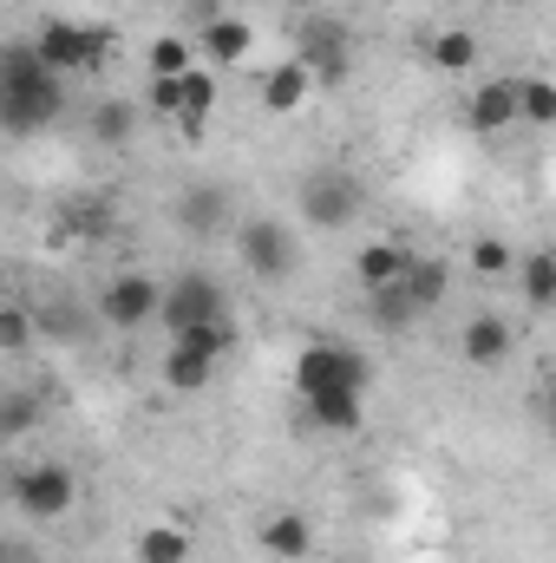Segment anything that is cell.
I'll return each instance as SVG.
<instances>
[{"mask_svg":"<svg viewBox=\"0 0 556 563\" xmlns=\"http://www.w3.org/2000/svg\"><path fill=\"white\" fill-rule=\"evenodd\" d=\"M465 125H471L478 139H498V132H511V125H518V73H504V79H485V86L471 92V106H465Z\"/></svg>","mask_w":556,"mask_h":563,"instance_id":"cell-11","label":"cell"},{"mask_svg":"<svg viewBox=\"0 0 556 563\" xmlns=\"http://www.w3.org/2000/svg\"><path fill=\"white\" fill-rule=\"evenodd\" d=\"M471 269H478L485 282L511 276V269H518V250H511L504 236H478V243H471Z\"/></svg>","mask_w":556,"mask_h":563,"instance_id":"cell-29","label":"cell"},{"mask_svg":"<svg viewBox=\"0 0 556 563\" xmlns=\"http://www.w3.org/2000/svg\"><path fill=\"white\" fill-rule=\"evenodd\" d=\"M360 400H367V394H347V387L314 394V400H301V426H314V432H360V420H367Z\"/></svg>","mask_w":556,"mask_h":563,"instance_id":"cell-14","label":"cell"},{"mask_svg":"<svg viewBox=\"0 0 556 563\" xmlns=\"http://www.w3.org/2000/svg\"><path fill=\"white\" fill-rule=\"evenodd\" d=\"M66 112V79L33 59L26 40L0 46V132L7 139H40Z\"/></svg>","mask_w":556,"mask_h":563,"instance_id":"cell-1","label":"cell"},{"mask_svg":"<svg viewBox=\"0 0 556 563\" xmlns=\"http://www.w3.org/2000/svg\"><path fill=\"white\" fill-rule=\"evenodd\" d=\"M518 282H524V301H531V308L544 314V308L556 301V256H551V250L524 256V263H518Z\"/></svg>","mask_w":556,"mask_h":563,"instance_id":"cell-28","label":"cell"},{"mask_svg":"<svg viewBox=\"0 0 556 563\" xmlns=\"http://www.w3.org/2000/svg\"><path fill=\"white\" fill-rule=\"evenodd\" d=\"M138 106L132 99H99L92 112H86V132H92V144H105V151H119V144L138 139Z\"/></svg>","mask_w":556,"mask_h":563,"instance_id":"cell-19","label":"cell"},{"mask_svg":"<svg viewBox=\"0 0 556 563\" xmlns=\"http://www.w3.org/2000/svg\"><path fill=\"white\" fill-rule=\"evenodd\" d=\"M432 66H438V73H471V66H478V33L445 26V33L432 40Z\"/></svg>","mask_w":556,"mask_h":563,"instance_id":"cell-27","label":"cell"},{"mask_svg":"<svg viewBox=\"0 0 556 563\" xmlns=\"http://www.w3.org/2000/svg\"><path fill=\"white\" fill-rule=\"evenodd\" d=\"M157 295H164V282L144 276V269H125V276L105 282V295H99V314H105V328H144V321H157Z\"/></svg>","mask_w":556,"mask_h":563,"instance_id":"cell-9","label":"cell"},{"mask_svg":"<svg viewBox=\"0 0 556 563\" xmlns=\"http://www.w3.org/2000/svg\"><path fill=\"white\" fill-rule=\"evenodd\" d=\"M308 92H314V79H308L294 59H281V66L263 73V106H269V112H301V106H308Z\"/></svg>","mask_w":556,"mask_h":563,"instance_id":"cell-20","label":"cell"},{"mask_svg":"<svg viewBox=\"0 0 556 563\" xmlns=\"http://www.w3.org/2000/svg\"><path fill=\"white\" fill-rule=\"evenodd\" d=\"M249 46H256V26L236 20V13H216V20H203V33H197V53H203L210 66H243Z\"/></svg>","mask_w":556,"mask_h":563,"instance_id":"cell-12","label":"cell"},{"mask_svg":"<svg viewBox=\"0 0 556 563\" xmlns=\"http://www.w3.org/2000/svg\"><path fill=\"white\" fill-rule=\"evenodd\" d=\"M294 210H301L308 230H347V223L360 217V184H354V170H341V164L308 170L301 190H294Z\"/></svg>","mask_w":556,"mask_h":563,"instance_id":"cell-4","label":"cell"},{"mask_svg":"<svg viewBox=\"0 0 556 563\" xmlns=\"http://www.w3.org/2000/svg\"><path fill=\"white\" fill-rule=\"evenodd\" d=\"M374 308H380V321H393V328L413 321V301L400 295V282H393V288H374Z\"/></svg>","mask_w":556,"mask_h":563,"instance_id":"cell-31","label":"cell"},{"mask_svg":"<svg viewBox=\"0 0 556 563\" xmlns=\"http://www.w3.org/2000/svg\"><path fill=\"white\" fill-rule=\"evenodd\" d=\"M33 334H40V328H33V308H13V301H7V308H0V354H26Z\"/></svg>","mask_w":556,"mask_h":563,"instance_id":"cell-30","label":"cell"},{"mask_svg":"<svg viewBox=\"0 0 556 563\" xmlns=\"http://www.w3.org/2000/svg\"><path fill=\"white\" fill-rule=\"evenodd\" d=\"M40 420H46V407H40V394H33V387H0V445L26 439Z\"/></svg>","mask_w":556,"mask_h":563,"instance_id":"cell-21","label":"cell"},{"mask_svg":"<svg viewBox=\"0 0 556 563\" xmlns=\"http://www.w3.org/2000/svg\"><path fill=\"white\" fill-rule=\"evenodd\" d=\"M458 354H465L471 367H504V361H511V328H504L498 314H471L465 334H458Z\"/></svg>","mask_w":556,"mask_h":563,"instance_id":"cell-16","label":"cell"},{"mask_svg":"<svg viewBox=\"0 0 556 563\" xmlns=\"http://www.w3.org/2000/svg\"><path fill=\"white\" fill-rule=\"evenodd\" d=\"M216 314H230V308H223L216 276H203V269L170 276V282H164V295H157V321L170 328V341H177L184 328H197V321H216Z\"/></svg>","mask_w":556,"mask_h":563,"instance_id":"cell-8","label":"cell"},{"mask_svg":"<svg viewBox=\"0 0 556 563\" xmlns=\"http://www.w3.org/2000/svg\"><path fill=\"white\" fill-rule=\"evenodd\" d=\"M400 295L413 301V314L438 308V301L452 295V263H438V256H413V263H407V276H400Z\"/></svg>","mask_w":556,"mask_h":563,"instance_id":"cell-18","label":"cell"},{"mask_svg":"<svg viewBox=\"0 0 556 563\" xmlns=\"http://www.w3.org/2000/svg\"><path fill=\"white\" fill-rule=\"evenodd\" d=\"M73 498H79V478H73V465H59V459H40V465H26V472L13 478V511L33 518V525L66 518Z\"/></svg>","mask_w":556,"mask_h":563,"instance_id":"cell-7","label":"cell"},{"mask_svg":"<svg viewBox=\"0 0 556 563\" xmlns=\"http://www.w3.org/2000/svg\"><path fill=\"white\" fill-rule=\"evenodd\" d=\"M177 347H190V354H203V361H223V354L236 347V321H230V314L197 321V328H184V334H177Z\"/></svg>","mask_w":556,"mask_h":563,"instance_id":"cell-26","label":"cell"},{"mask_svg":"<svg viewBox=\"0 0 556 563\" xmlns=\"http://www.w3.org/2000/svg\"><path fill=\"white\" fill-rule=\"evenodd\" d=\"M26 46H33V59H40L46 73H59V79L99 73V66H105V40H99L92 26H79V20H46Z\"/></svg>","mask_w":556,"mask_h":563,"instance_id":"cell-6","label":"cell"},{"mask_svg":"<svg viewBox=\"0 0 556 563\" xmlns=\"http://www.w3.org/2000/svg\"><path fill=\"white\" fill-rule=\"evenodd\" d=\"M0 563H40V558H33V551H13V544L0 538Z\"/></svg>","mask_w":556,"mask_h":563,"instance_id":"cell-33","label":"cell"},{"mask_svg":"<svg viewBox=\"0 0 556 563\" xmlns=\"http://www.w3.org/2000/svg\"><path fill=\"white\" fill-rule=\"evenodd\" d=\"M518 125H556V86L544 73H518Z\"/></svg>","mask_w":556,"mask_h":563,"instance_id":"cell-25","label":"cell"},{"mask_svg":"<svg viewBox=\"0 0 556 563\" xmlns=\"http://www.w3.org/2000/svg\"><path fill=\"white\" fill-rule=\"evenodd\" d=\"M132 558L138 563H190V531L184 525H144Z\"/></svg>","mask_w":556,"mask_h":563,"instance_id":"cell-22","label":"cell"},{"mask_svg":"<svg viewBox=\"0 0 556 563\" xmlns=\"http://www.w3.org/2000/svg\"><path fill=\"white\" fill-rule=\"evenodd\" d=\"M236 256H243V269L256 282H288L301 269V243H294V230L281 217H249L236 230Z\"/></svg>","mask_w":556,"mask_h":563,"instance_id":"cell-5","label":"cell"},{"mask_svg":"<svg viewBox=\"0 0 556 563\" xmlns=\"http://www.w3.org/2000/svg\"><path fill=\"white\" fill-rule=\"evenodd\" d=\"M407 263H413V250H407L400 236H380V243H367V250L354 256V276L374 295V288H393V282L407 276Z\"/></svg>","mask_w":556,"mask_h":563,"instance_id":"cell-17","label":"cell"},{"mask_svg":"<svg viewBox=\"0 0 556 563\" xmlns=\"http://www.w3.org/2000/svg\"><path fill=\"white\" fill-rule=\"evenodd\" d=\"M144 66H151V79H184V73L203 66V59H197V46H190L184 33H157L151 53H144Z\"/></svg>","mask_w":556,"mask_h":563,"instance_id":"cell-23","label":"cell"},{"mask_svg":"<svg viewBox=\"0 0 556 563\" xmlns=\"http://www.w3.org/2000/svg\"><path fill=\"white\" fill-rule=\"evenodd\" d=\"M334 387L367 394V387H374V361H367V347L321 334V341H308V347L294 354V400H314V394H334Z\"/></svg>","mask_w":556,"mask_h":563,"instance_id":"cell-2","label":"cell"},{"mask_svg":"<svg viewBox=\"0 0 556 563\" xmlns=\"http://www.w3.org/2000/svg\"><path fill=\"white\" fill-rule=\"evenodd\" d=\"M144 112L177 119V79H151V86H144Z\"/></svg>","mask_w":556,"mask_h":563,"instance_id":"cell-32","label":"cell"},{"mask_svg":"<svg viewBox=\"0 0 556 563\" xmlns=\"http://www.w3.org/2000/svg\"><path fill=\"white\" fill-rule=\"evenodd\" d=\"M294 66L314 79V86H347L354 73V33L327 13H308L301 33H294Z\"/></svg>","mask_w":556,"mask_h":563,"instance_id":"cell-3","label":"cell"},{"mask_svg":"<svg viewBox=\"0 0 556 563\" xmlns=\"http://www.w3.org/2000/svg\"><path fill=\"white\" fill-rule=\"evenodd\" d=\"M210 112H216V73L190 66V73L177 79V119H170V125L197 144V139H203V125H210Z\"/></svg>","mask_w":556,"mask_h":563,"instance_id":"cell-13","label":"cell"},{"mask_svg":"<svg viewBox=\"0 0 556 563\" xmlns=\"http://www.w3.org/2000/svg\"><path fill=\"white\" fill-rule=\"evenodd\" d=\"M210 374H216V361H203V354H190V347L170 341V354H164V387L170 394H203Z\"/></svg>","mask_w":556,"mask_h":563,"instance_id":"cell-24","label":"cell"},{"mask_svg":"<svg viewBox=\"0 0 556 563\" xmlns=\"http://www.w3.org/2000/svg\"><path fill=\"white\" fill-rule=\"evenodd\" d=\"M177 230L197 236V243L236 230V217H230V190H223V184H184V197H177Z\"/></svg>","mask_w":556,"mask_h":563,"instance_id":"cell-10","label":"cell"},{"mask_svg":"<svg viewBox=\"0 0 556 563\" xmlns=\"http://www.w3.org/2000/svg\"><path fill=\"white\" fill-rule=\"evenodd\" d=\"M256 544H263L276 563H301L308 551H314V525H308L301 511H276V518H263Z\"/></svg>","mask_w":556,"mask_h":563,"instance_id":"cell-15","label":"cell"}]
</instances>
